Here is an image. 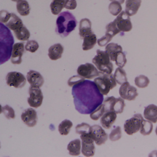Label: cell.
Here are the masks:
<instances>
[{
  "mask_svg": "<svg viewBox=\"0 0 157 157\" xmlns=\"http://www.w3.org/2000/svg\"><path fill=\"white\" fill-rule=\"evenodd\" d=\"M68 1V0H53L50 5L52 13L55 15L59 14L65 8Z\"/></svg>",
  "mask_w": 157,
  "mask_h": 157,
  "instance_id": "27",
  "label": "cell"
},
{
  "mask_svg": "<svg viewBox=\"0 0 157 157\" xmlns=\"http://www.w3.org/2000/svg\"><path fill=\"white\" fill-rule=\"evenodd\" d=\"M29 97L27 99L28 104L31 107L37 108L43 103L44 95L39 87L31 86L29 89Z\"/></svg>",
  "mask_w": 157,
  "mask_h": 157,
  "instance_id": "11",
  "label": "cell"
},
{
  "mask_svg": "<svg viewBox=\"0 0 157 157\" xmlns=\"http://www.w3.org/2000/svg\"><path fill=\"white\" fill-rule=\"evenodd\" d=\"M56 23V33L61 37H65L75 30L78 22L71 13L65 11L59 13Z\"/></svg>",
  "mask_w": 157,
  "mask_h": 157,
  "instance_id": "2",
  "label": "cell"
},
{
  "mask_svg": "<svg viewBox=\"0 0 157 157\" xmlns=\"http://www.w3.org/2000/svg\"><path fill=\"white\" fill-rule=\"evenodd\" d=\"M12 1L14 2H17L19 1V0H11Z\"/></svg>",
  "mask_w": 157,
  "mask_h": 157,
  "instance_id": "46",
  "label": "cell"
},
{
  "mask_svg": "<svg viewBox=\"0 0 157 157\" xmlns=\"http://www.w3.org/2000/svg\"><path fill=\"white\" fill-rule=\"evenodd\" d=\"M77 73L80 76L88 79H92L98 77L100 71L90 63H87L80 65L77 69Z\"/></svg>",
  "mask_w": 157,
  "mask_h": 157,
  "instance_id": "13",
  "label": "cell"
},
{
  "mask_svg": "<svg viewBox=\"0 0 157 157\" xmlns=\"http://www.w3.org/2000/svg\"><path fill=\"white\" fill-rule=\"evenodd\" d=\"M117 29L120 32H128L132 29L130 17L125 11H122L113 21Z\"/></svg>",
  "mask_w": 157,
  "mask_h": 157,
  "instance_id": "12",
  "label": "cell"
},
{
  "mask_svg": "<svg viewBox=\"0 0 157 157\" xmlns=\"http://www.w3.org/2000/svg\"><path fill=\"white\" fill-rule=\"evenodd\" d=\"M1 64L7 62L10 58L13 48L14 39L9 28L1 23Z\"/></svg>",
  "mask_w": 157,
  "mask_h": 157,
  "instance_id": "3",
  "label": "cell"
},
{
  "mask_svg": "<svg viewBox=\"0 0 157 157\" xmlns=\"http://www.w3.org/2000/svg\"><path fill=\"white\" fill-rule=\"evenodd\" d=\"M64 50V47L61 44H55L48 49V57L52 60H58L62 57Z\"/></svg>",
  "mask_w": 157,
  "mask_h": 157,
  "instance_id": "21",
  "label": "cell"
},
{
  "mask_svg": "<svg viewBox=\"0 0 157 157\" xmlns=\"http://www.w3.org/2000/svg\"><path fill=\"white\" fill-rule=\"evenodd\" d=\"M122 10L121 4L116 2H112L109 5V10L110 13L113 16H117Z\"/></svg>",
  "mask_w": 157,
  "mask_h": 157,
  "instance_id": "36",
  "label": "cell"
},
{
  "mask_svg": "<svg viewBox=\"0 0 157 157\" xmlns=\"http://www.w3.org/2000/svg\"><path fill=\"white\" fill-rule=\"evenodd\" d=\"M153 125L151 122L143 119L141 121V126L140 129V134L144 136H148L151 133Z\"/></svg>",
  "mask_w": 157,
  "mask_h": 157,
  "instance_id": "32",
  "label": "cell"
},
{
  "mask_svg": "<svg viewBox=\"0 0 157 157\" xmlns=\"http://www.w3.org/2000/svg\"><path fill=\"white\" fill-rule=\"evenodd\" d=\"M116 65L118 67L123 68L125 66L127 63V59L124 53L121 51L117 54L115 59Z\"/></svg>",
  "mask_w": 157,
  "mask_h": 157,
  "instance_id": "39",
  "label": "cell"
},
{
  "mask_svg": "<svg viewBox=\"0 0 157 157\" xmlns=\"http://www.w3.org/2000/svg\"><path fill=\"white\" fill-rule=\"evenodd\" d=\"M119 94L121 98L127 101H134L138 95L136 88L130 85L126 82L121 85L119 88Z\"/></svg>",
  "mask_w": 157,
  "mask_h": 157,
  "instance_id": "14",
  "label": "cell"
},
{
  "mask_svg": "<svg viewBox=\"0 0 157 157\" xmlns=\"http://www.w3.org/2000/svg\"><path fill=\"white\" fill-rule=\"evenodd\" d=\"M117 114L112 111L105 113L101 119L102 126L105 129H110L116 120Z\"/></svg>",
  "mask_w": 157,
  "mask_h": 157,
  "instance_id": "19",
  "label": "cell"
},
{
  "mask_svg": "<svg viewBox=\"0 0 157 157\" xmlns=\"http://www.w3.org/2000/svg\"><path fill=\"white\" fill-rule=\"evenodd\" d=\"M113 76L116 82L120 85H122L128 81L126 73L122 68L118 67L117 68Z\"/></svg>",
  "mask_w": 157,
  "mask_h": 157,
  "instance_id": "30",
  "label": "cell"
},
{
  "mask_svg": "<svg viewBox=\"0 0 157 157\" xmlns=\"http://www.w3.org/2000/svg\"><path fill=\"white\" fill-rule=\"evenodd\" d=\"M141 0H126L125 12L129 16L135 15L137 13L140 5Z\"/></svg>",
  "mask_w": 157,
  "mask_h": 157,
  "instance_id": "22",
  "label": "cell"
},
{
  "mask_svg": "<svg viewBox=\"0 0 157 157\" xmlns=\"http://www.w3.org/2000/svg\"><path fill=\"white\" fill-rule=\"evenodd\" d=\"M97 55L93 59L92 62L98 70L103 73L112 74L113 71V65L111 62L109 55L106 51L98 49Z\"/></svg>",
  "mask_w": 157,
  "mask_h": 157,
  "instance_id": "4",
  "label": "cell"
},
{
  "mask_svg": "<svg viewBox=\"0 0 157 157\" xmlns=\"http://www.w3.org/2000/svg\"><path fill=\"white\" fill-rule=\"evenodd\" d=\"M155 133H156V134L157 136V126L156 127V129H155Z\"/></svg>",
  "mask_w": 157,
  "mask_h": 157,
  "instance_id": "47",
  "label": "cell"
},
{
  "mask_svg": "<svg viewBox=\"0 0 157 157\" xmlns=\"http://www.w3.org/2000/svg\"><path fill=\"white\" fill-rule=\"evenodd\" d=\"M81 142L79 139H76L71 141L67 146V150L70 155L78 156L81 153Z\"/></svg>",
  "mask_w": 157,
  "mask_h": 157,
  "instance_id": "26",
  "label": "cell"
},
{
  "mask_svg": "<svg viewBox=\"0 0 157 157\" xmlns=\"http://www.w3.org/2000/svg\"><path fill=\"white\" fill-rule=\"evenodd\" d=\"M135 83L136 86L139 88H146L147 87L150 83L148 78L144 75H140L136 77L135 79Z\"/></svg>",
  "mask_w": 157,
  "mask_h": 157,
  "instance_id": "33",
  "label": "cell"
},
{
  "mask_svg": "<svg viewBox=\"0 0 157 157\" xmlns=\"http://www.w3.org/2000/svg\"><path fill=\"white\" fill-rule=\"evenodd\" d=\"M6 80L8 86L17 89L23 88L26 83V78L24 75L17 71H12L8 73L6 76Z\"/></svg>",
  "mask_w": 157,
  "mask_h": 157,
  "instance_id": "10",
  "label": "cell"
},
{
  "mask_svg": "<svg viewBox=\"0 0 157 157\" xmlns=\"http://www.w3.org/2000/svg\"><path fill=\"white\" fill-rule=\"evenodd\" d=\"M113 38V36H111L110 35L105 33L104 36L97 40V43L100 47H102L106 45L112 40Z\"/></svg>",
  "mask_w": 157,
  "mask_h": 157,
  "instance_id": "43",
  "label": "cell"
},
{
  "mask_svg": "<svg viewBox=\"0 0 157 157\" xmlns=\"http://www.w3.org/2000/svg\"><path fill=\"white\" fill-rule=\"evenodd\" d=\"M72 126L73 124L70 120L65 119L62 121L58 127V130L60 135L67 136L69 133Z\"/></svg>",
  "mask_w": 157,
  "mask_h": 157,
  "instance_id": "31",
  "label": "cell"
},
{
  "mask_svg": "<svg viewBox=\"0 0 157 157\" xmlns=\"http://www.w3.org/2000/svg\"><path fill=\"white\" fill-rule=\"evenodd\" d=\"M94 82L100 92L103 95H106L110 90L117 86V82L112 74H106L100 71V75L94 79Z\"/></svg>",
  "mask_w": 157,
  "mask_h": 157,
  "instance_id": "5",
  "label": "cell"
},
{
  "mask_svg": "<svg viewBox=\"0 0 157 157\" xmlns=\"http://www.w3.org/2000/svg\"><path fill=\"white\" fill-rule=\"evenodd\" d=\"M91 134L96 145L101 146L105 144L108 139V135L101 127L98 125L91 126Z\"/></svg>",
  "mask_w": 157,
  "mask_h": 157,
  "instance_id": "15",
  "label": "cell"
},
{
  "mask_svg": "<svg viewBox=\"0 0 157 157\" xmlns=\"http://www.w3.org/2000/svg\"><path fill=\"white\" fill-rule=\"evenodd\" d=\"M122 137V131L120 126L114 128L109 135V139L112 141L119 140Z\"/></svg>",
  "mask_w": 157,
  "mask_h": 157,
  "instance_id": "38",
  "label": "cell"
},
{
  "mask_svg": "<svg viewBox=\"0 0 157 157\" xmlns=\"http://www.w3.org/2000/svg\"><path fill=\"white\" fill-rule=\"evenodd\" d=\"M105 51L109 55L111 61H115L117 54L123 51V48L117 44L110 43L105 47Z\"/></svg>",
  "mask_w": 157,
  "mask_h": 157,
  "instance_id": "24",
  "label": "cell"
},
{
  "mask_svg": "<svg viewBox=\"0 0 157 157\" xmlns=\"http://www.w3.org/2000/svg\"><path fill=\"white\" fill-rule=\"evenodd\" d=\"M144 117L146 119L153 123L157 122V106L151 104L145 107Z\"/></svg>",
  "mask_w": 157,
  "mask_h": 157,
  "instance_id": "23",
  "label": "cell"
},
{
  "mask_svg": "<svg viewBox=\"0 0 157 157\" xmlns=\"http://www.w3.org/2000/svg\"><path fill=\"white\" fill-rule=\"evenodd\" d=\"M83 40L82 48L84 51L92 49L97 43V37L94 33L86 36Z\"/></svg>",
  "mask_w": 157,
  "mask_h": 157,
  "instance_id": "25",
  "label": "cell"
},
{
  "mask_svg": "<svg viewBox=\"0 0 157 157\" xmlns=\"http://www.w3.org/2000/svg\"><path fill=\"white\" fill-rule=\"evenodd\" d=\"M0 12L1 23L4 24L10 30L14 32L23 26L22 21L15 13H10L6 10Z\"/></svg>",
  "mask_w": 157,
  "mask_h": 157,
  "instance_id": "6",
  "label": "cell"
},
{
  "mask_svg": "<svg viewBox=\"0 0 157 157\" xmlns=\"http://www.w3.org/2000/svg\"><path fill=\"white\" fill-rule=\"evenodd\" d=\"M76 132L79 135L91 133V126L87 123H82L76 127Z\"/></svg>",
  "mask_w": 157,
  "mask_h": 157,
  "instance_id": "35",
  "label": "cell"
},
{
  "mask_svg": "<svg viewBox=\"0 0 157 157\" xmlns=\"http://www.w3.org/2000/svg\"><path fill=\"white\" fill-rule=\"evenodd\" d=\"M72 94L75 108L82 114H90L103 102V95L91 81L85 80L73 86Z\"/></svg>",
  "mask_w": 157,
  "mask_h": 157,
  "instance_id": "1",
  "label": "cell"
},
{
  "mask_svg": "<svg viewBox=\"0 0 157 157\" xmlns=\"http://www.w3.org/2000/svg\"><path fill=\"white\" fill-rule=\"evenodd\" d=\"M105 113V110L104 106V105L102 104L92 113H91L90 114V117L92 120L96 121L102 117Z\"/></svg>",
  "mask_w": 157,
  "mask_h": 157,
  "instance_id": "34",
  "label": "cell"
},
{
  "mask_svg": "<svg viewBox=\"0 0 157 157\" xmlns=\"http://www.w3.org/2000/svg\"><path fill=\"white\" fill-rule=\"evenodd\" d=\"M103 104L104 106L105 113L112 111L117 114L122 113L125 106L124 99L121 97L116 98L114 96L105 98L103 102Z\"/></svg>",
  "mask_w": 157,
  "mask_h": 157,
  "instance_id": "7",
  "label": "cell"
},
{
  "mask_svg": "<svg viewBox=\"0 0 157 157\" xmlns=\"http://www.w3.org/2000/svg\"><path fill=\"white\" fill-rule=\"evenodd\" d=\"M17 11L20 15L26 16L30 14L31 8L26 0H19L16 4Z\"/></svg>",
  "mask_w": 157,
  "mask_h": 157,
  "instance_id": "28",
  "label": "cell"
},
{
  "mask_svg": "<svg viewBox=\"0 0 157 157\" xmlns=\"http://www.w3.org/2000/svg\"><path fill=\"white\" fill-rule=\"evenodd\" d=\"M143 117L140 114H136L130 119L126 120L124 124V130L127 134L132 135L140 129Z\"/></svg>",
  "mask_w": 157,
  "mask_h": 157,
  "instance_id": "9",
  "label": "cell"
},
{
  "mask_svg": "<svg viewBox=\"0 0 157 157\" xmlns=\"http://www.w3.org/2000/svg\"><path fill=\"white\" fill-rule=\"evenodd\" d=\"M13 33L17 39L21 41H28L31 36L30 32L24 25Z\"/></svg>",
  "mask_w": 157,
  "mask_h": 157,
  "instance_id": "29",
  "label": "cell"
},
{
  "mask_svg": "<svg viewBox=\"0 0 157 157\" xmlns=\"http://www.w3.org/2000/svg\"><path fill=\"white\" fill-rule=\"evenodd\" d=\"M24 44L22 43H16L13 45L11 61L14 65H20L22 62L23 55L25 52Z\"/></svg>",
  "mask_w": 157,
  "mask_h": 157,
  "instance_id": "17",
  "label": "cell"
},
{
  "mask_svg": "<svg viewBox=\"0 0 157 157\" xmlns=\"http://www.w3.org/2000/svg\"><path fill=\"white\" fill-rule=\"evenodd\" d=\"M27 81L31 86L41 88L44 83V80L42 75L38 71L30 70L26 76Z\"/></svg>",
  "mask_w": 157,
  "mask_h": 157,
  "instance_id": "18",
  "label": "cell"
},
{
  "mask_svg": "<svg viewBox=\"0 0 157 157\" xmlns=\"http://www.w3.org/2000/svg\"><path fill=\"white\" fill-rule=\"evenodd\" d=\"M111 2H119L121 4H123L125 0H110Z\"/></svg>",
  "mask_w": 157,
  "mask_h": 157,
  "instance_id": "45",
  "label": "cell"
},
{
  "mask_svg": "<svg viewBox=\"0 0 157 157\" xmlns=\"http://www.w3.org/2000/svg\"><path fill=\"white\" fill-rule=\"evenodd\" d=\"M85 80V78L80 75L72 76L68 81V85L70 87H73L74 85Z\"/></svg>",
  "mask_w": 157,
  "mask_h": 157,
  "instance_id": "42",
  "label": "cell"
},
{
  "mask_svg": "<svg viewBox=\"0 0 157 157\" xmlns=\"http://www.w3.org/2000/svg\"><path fill=\"white\" fill-rule=\"evenodd\" d=\"M77 6V1L76 0H68L65 5V8L67 10H74Z\"/></svg>",
  "mask_w": 157,
  "mask_h": 157,
  "instance_id": "44",
  "label": "cell"
},
{
  "mask_svg": "<svg viewBox=\"0 0 157 157\" xmlns=\"http://www.w3.org/2000/svg\"><path fill=\"white\" fill-rule=\"evenodd\" d=\"M39 47V44L36 41L29 40L27 42L26 45L25 46V49L26 51L34 53L38 50Z\"/></svg>",
  "mask_w": 157,
  "mask_h": 157,
  "instance_id": "41",
  "label": "cell"
},
{
  "mask_svg": "<svg viewBox=\"0 0 157 157\" xmlns=\"http://www.w3.org/2000/svg\"><path fill=\"white\" fill-rule=\"evenodd\" d=\"M92 23L89 19L85 18L81 20L79 27V34L81 39H83L85 36L93 33L92 30Z\"/></svg>",
  "mask_w": 157,
  "mask_h": 157,
  "instance_id": "20",
  "label": "cell"
},
{
  "mask_svg": "<svg viewBox=\"0 0 157 157\" xmlns=\"http://www.w3.org/2000/svg\"><path fill=\"white\" fill-rule=\"evenodd\" d=\"M23 122L29 127H33L37 122V113L32 108H27L24 111L21 116Z\"/></svg>",
  "mask_w": 157,
  "mask_h": 157,
  "instance_id": "16",
  "label": "cell"
},
{
  "mask_svg": "<svg viewBox=\"0 0 157 157\" xmlns=\"http://www.w3.org/2000/svg\"><path fill=\"white\" fill-rule=\"evenodd\" d=\"M2 112L3 113L4 116L7 119H14L15 118V112L14 110L12 107L8 105L2 107Z\"/></svg>",
  "mask_w": 157,
  "mask_h": 157,
  "instance_id": "37",
  "label": "cell"
},
{
  "mask_svg": "<svg viewBox=\"0 0 157 157\" xmlns=\"http://www.w3.org/2000/svg\"><path fill=\"white\" fill-rule=\"evenodd\" d=\"M105 29H106L105 33L110 35L113 37H114L115 36L120 33V31L117 29L113 21L111 22L110 23L107 25Z\"/></svg>",
  "mask_w": 157,
  "mask_h": 157,
  "instance_id": "40",
  "label": "cell"
},
{
  "mask_svg": "<svg viewBox=\"0 0 157 157\" xmlns=\"http://www.w3.org/2000/svg\"><path fill=\"white\" fill-rule=\"evenodd\" d=\"M82 153L86 157H92L94 155L95 147L94 140L93 139L91 133L82 134Z\"/></svg>",
  "mask_w": 157,
  "mask_h": 157,
  "instance_id": "8",
  "label": "cell"
}]
</instances>
